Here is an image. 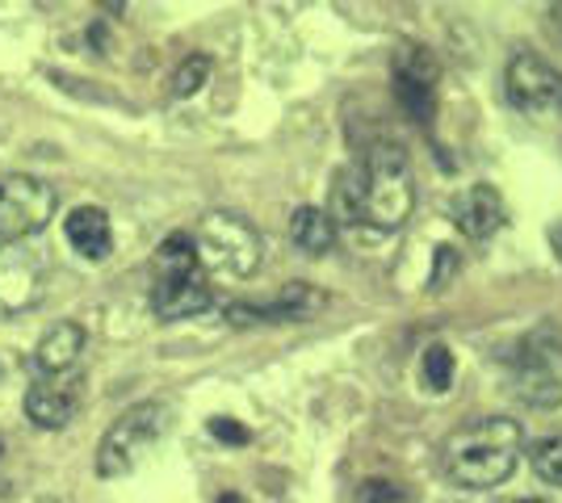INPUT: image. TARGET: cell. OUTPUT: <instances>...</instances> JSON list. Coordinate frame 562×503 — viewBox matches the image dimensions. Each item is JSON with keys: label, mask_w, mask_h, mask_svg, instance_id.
Wrapping results in <instances>:
<instances>
[{"label": "cell", "mask_w": 562, "mask_h": 503, "mask_svg": "<svg viewBox=\"0 0 562 503\" xmlns=\"http://www.w3.org/2000/svg\"><path fill=\"white\" fill-rule=\"evenodd\" d=\"M416 206V185H412V164L398 144H378L366 164L340 172L331 190V222L345 227H370V231H395Z\"/></svg>", "instance_id": "6da1fadb"}, {"label": "cell", "mask_w": 562, "mask_h": 503, "mask_svg": "<svg viewBox=\"0 0 562 503\" xmlns=\"http://www.w3.org/2000/svg\"><path fill=\"white\" fill-rule=\"evenodd\" d=\"M525 432L508 415L470 420L446 441V475L467 491H492L516 470Z\"/></svg>", "instance_id": "7a4b0ae2"}, {"label": "cell", "mask_w": 562, "mask_h": 503, "mask_svg": "<svg viewBox=\"0 0 562 503\" xmlns=\"http://www.w3.org/2000/svg\"><path fill=\"white\" fill-rule=\"evenodd\" d=\"M193 248H198V264H211L214 273H227V277H252L265 256L257 227L227 210H211L202 218Z\"/></svg>", "instance_id": "3957f363"}, {"label": "cell", "mask_w": 562, "mask_h": 503, "mask_svg": "<svg viewBox=\"0 0 562 503\" xmlns=\"http://www.w3.org/2000/svg\"><path fill=\"white\" fill-rule=\"evenodd\" d=\"M168 432V408L165 403H135L131 411H122L110 432L101 436L97 449V475L101 479H122L143 461V454Z\"/></svg>", "instance_id": "277c9868"}, {"label": "cell", "mask_w": 562, "mask_h": 503, "mask_svg": "<svg viewBox=\"0 0 562 503\" xmlns=\"http://www.w3.org/2000/svg\"><path fill=\"white\" fill-rule=\"evenodd\" d=\"M59 197L38 176H0V243H22L50 222Z\"/></svg>", "instance_id": "5b68a950"}, {"label": "cell", "mask_w": 562, "mask_h": 503, "mask_svg": "<svg viewBox=\"0 0 562 503\" xmlns=\"http://www.w3.org/2000/svg\"><path fill=\"white\" fill-rule=\"evenodd\" d=\"M50 261L30 240L0 243V319H18L43 302Z\"/></svg>", "instance_id": "8992f818"}, {"label": "cell", "mask_w": 562, "mask_h": 503, "mask_svg": "<svg viewBox=\"0 0 562 503\" xmlns=\"http://www.w3.org/2000/svg\"><path fill=\"white\" fill-rule=\"evenodd\" d=\"M508 96L520 114L529 118H559L562 114V72L554 64H546L533 50H520L508 59Z\"/></svg>", "instance_id": "52a82bcc"}, {"label": "cell", "mask_w": 562, "mask_h": 503, "mask_svg": "<svg viewBox=\"0 0 562 503\" xmlns=\"http://www.w3.org/2000/svg\"><path fill=\"white\" fill-rule=\"evenodd\" d=\"M516 395L533 408H559L562 403V344L550 335H533L516 357Z\"/></svg>", "instance_id": "ba28073f"}, {"label": "cell", "mask_w": 562, "mask_h": 503, "mask_svg": "<svg viewBox=\"0 0 562 503\" xmlns=\"http://www.w3.org/2000/svg\"><path fill=\"white\" fill-rule=\"evenodd\" d=\"M432 84H437V64L424 47H403L395 55V93L407 114L428 126L432 122Z\"/></svg>", "instance_id": "9c48e42d"}, {"label": "cell", "mask_w": 562, "mask_h": 503, "mask_svg": "<svg viewBox=\"0 0 562 503\" xmlns=\"http://www.w3.org/2000/svg\"><path fill=\"white\" fill-rule=\"evenodd\" d=\"M324 307V294L319 289L303 286V282H294V286H285L281 298H273L269 307H248V302H232L227 307V319H232L235 328H248V323H294V319H306V315H315Z\"/></svg>", "instance_id": "30bf717a"}, {"label": "cell", "mask_w": 562, "mask_h": 503, "mask_svg": "<svg viewBox=\"0 0 562 503\" xmlns=\"http://www.w3.org/2000/svg\"><path fill=\"white\" fill-rule=\"evenodd\" d=\"M80 382H55V378H38L25 390V415L38 428H68L80 411Z\"/></svg>", "instance_id": "8fae6325"}, {"label": "cell", "mask_w": 562, "mask_h": 503, "mask_svg": "<svg viewBox=\"0 0 562 503\" xmlns=\"http://www.w3.org/2000/svg\"><path fill=\"white\" fill-rule=\"evenodd\" d=\"M211 307V286L202 277V268L181 273V277H156L151 286V311L160 319H189Z\"/></svg>", "instance_id": "7c38bea8"}, {"label": "cell", "mask_w": 562, "mask_h": 503, "mask_svg": "<svg viewBox=\"0 0 562 503\" xmlns=\"http://www.w3.org/2000/svg\"><path fill=\"white\" fill-rule=\"evenodd\" d=\"M453 218L470 240H492L508 215H504V197L495 185H474L453 202Z\"/></svg>", "instance_id": "4fadbf2b"}, {"label": "cell", "mask_w": 562, "mask_h": 503, "mask_svg": "<svg viewBox=\"0 0 562 503\" xmlns=\"http://www.w3.org/2000/svg\"><path fill=\"white\" fill-rule=\"evenodd\" d=\"M68 231V243L85 256V261H105L114 252V227H110V215L97 210V206H76L64 222Z\"/></svg>", "instance_id": "5bb4252c"}, {"label": "cell", "mask_w": 562, "mask_h": 503, "mask_svg": "<svg viewBox=\"0 0 562 503\" xmlns=\"http://www.w3.org/2000/svg\"><path fill=\"white\" fill-rule=\"evenodd\" d=\"M80 348H85V328L80 323H55L38 340V348H34V369L43 378H59V374H68L71 365H76Z\"/></svg>", "instance_id": "9a60e30c"}, {"label": "cell", "mask_w": 562, "mask_h": 503, "mask_svg": "<svg viewBox=\"0 0 562 503\" xmlns=\"http://www.w3.org/2000/svg\"><path fill=\"white\" fill-rule=\"evenodd\" d=\"M290 240H294V248H303L306 256H324L336 243V222L315 206H299L290 218Z\"/></svg>", "instance_id": "2e32d148"}, {"label": "cell", "mask_w": 562, "mask_h": 503, "mask_svg": "<svg viewBox=\"0 0 562 503\" xmlns=\"http://www.w3.org/2000/svg\"><path fill=\"white\" fill-rule=\"evenodd\" d=\"M151 264H156V277H181V273H193V268H198V248H193V236L177 231V236L160 240Z\"/></svg>", "instance_id": "e0dca14e"}, {"label": "cell", "mask_w": 562, "mask_h": 503, "mask_svg": "<svg viewBox=\"0 0 562 503\" xmlns=\"http://www.w3.org/2000/svg\"><path fill=\"white\" fill-rule=\"evenodd\" d=\"M529 461H533V470H538L541 482H550V487H562V432L533 441V449H529Z\"/></svg>", "instance_id": "ac0fdd59"}, {"label": "cell", "mask_w": 562, "mask_h": 503, "mask_svg": "<svg viewBox=\"0 0 562 503\" xmlns=\"http://www.w3.org/2000/svg\"><path fill=\"white\" fill-rule=\"evenodd\" d=\"M211 76V59L206 55H189L186 64L172 72V96H193Z\"/></svg>", "instance_id": "d6986e66"}, {"label": "cell", "mask_w": 562, "mask_h": 503, "mask_svg": "<svg viewBox=\"0 0 562 503\" xmlns=\"http://www.w3.org/2000/svg\"><path fill=\"white\" fill-rule=\"evenodd\" d=\"M424 382L432 386V390H449V382H453V353H449L446 344H432L424 353Z\"/></svg>", "instance_id": "ffe728a7"}, {"label": "cell", "mask_w": 562, "mask_h": 503, "mask_svg": "<svg viewBox=\"0 0 562 503\" xmlns=\"http://www.w3.org/2000/svg\"><path fill=\"white\" fill-rule=\"evenodd\" d=\"M357 503H412V500H407V491H403L398 482L366 479L357 487Z\"/></svg>", "instance_id": "44dd1931"}, {"label": "cell", "mask_w": 562, "mask_h": 503, "mask_svg": "<svg viewBox=\"0 0 562 503\" xmlns=\"http://www.w3.org/2000/svg\"><path fill=\"white\" fill-rule=\"evenodd\" d=\"M211 432L218 436V441H227V445H248V428H244V424H235V420H227V415L211 420Z\"/></svg>", "instance_id": "7402d4cb"}, {"label": "cell", "mask_w": 562, "mask_h": 503, "mask_svg": "<svg viewBox=\"0 0 562 503\" xmlns=\"http://www.w3.org/2000/svg\"><path fill=\"white\" fill-rule=\"evenodd\" d=\"M446 268L453 273V268H458V256H453V248H437V273H432V289H441V282H446Z\"/></svg>", "instance_id": "603a6c76"}, {"label": "cell", "mask_w": 562, "mask_h": 503, "mask_svg": "<svg viewBox=\"0 0 562 503\" xmlns=\"http://www.w3.org/2000/svg\"><path fill=\"white\" fill-rule=\"evenodd\" d=\"M550 243H554V252H559V261H562V222L559 227H550Z\"/></svg>", "instance_id": "cb8c5ba5"}, {"label": "cell", "mask_w": 562, "mask_h": 503, "mask_svg": "<svg viewBox=\"0 0 562 503\" xmlns=\"http://www.w3.org/2000/svg\"><path fill=\"white\" fill-rule=\"evenodd\" d=\"M550 22H554L562 30V4H554V9H550Z\"/></svg>", "instance_id": "d4e9b609"}, {"label": "cell", "mask_w": 562, "mask_h": 503, "mask_svg": "<svg viewBox=\"0 0 562 503\" xmlns=\"http://www.w3.org/2000/svg\"><path fill=\"white\" fill-rule=\"evenodd\" d=\"M218 503H244V500H239V495H232V491H227V495H218Z\"/></svg>", "instance_id": "484cf974"}, {"label": "cell", "mask_w": 562, "mask_h": 503, "mask_svg": "<svg viewBox=\"0 0 562 503\" xmlns=\"http://www.w3.org/2000/svg\"><path fill=\"white\" fill-rule=\"evenodd\" d=\"M516 503H541V500H516Z\"/></svg>", "instance_id": "4316f807"}]
</instances>
